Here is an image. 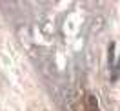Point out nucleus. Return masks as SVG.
<instances>
[{
    "label": "nucleus",
    "instance_id": "f257e3e1",
    "mask_svg": "<svg viewBox=\"0 0 120 111\" xmlns=\"http://www.w3.org/2000/svg\"><path fill=\"white\" fill-rule=\"evenodd\" d=\"M86 109L87 111H98V102L95 95H87L86 96Z\"/></svg>",
    "mask_w": 120,
    "mask_h": 111
},
{
    "label": "nucleus",
    "instance_id": "f03ea898",
    "mask_svg": "<svg viewBox=\"0 0 120 111\" xmlns=\"http://www.w3.org/2000/svg\"><path fill=\"white\" fill-rule=\"evenodd\" d=\"M113 51H115V44L111 42V46H109V64L113 66Z\"/></svg>",
    "mask_w": 120,
    "mask_h": 111
}]
</instances>
